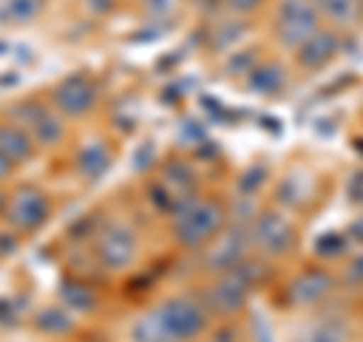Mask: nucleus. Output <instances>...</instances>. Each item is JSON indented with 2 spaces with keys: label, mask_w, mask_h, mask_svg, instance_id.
<instances>
[{
  "label": "nucleus",
  "mask_w": 363,
  "mask_h": 342,
  "mask_svg": "<svg viewBox=\"0 0 363 342\" xmlns=\"http://www.w3.org/2000/svg\"><path fill=\"white\" fill-rule=\"evenodd\" d=\"M136 252V243H133V233L128 231L124 224H112L106 227L104 233H100L97 239V255L100 260H104L106 267H124V264H130V258Z\"/></svg>",
  "instance_id": "nucleus-8"
},
{
  "label": "nucleus",
  "mask_w": 363,
  "mask_h": 342,
  "mask_svg": "<svg viewBox=\"0 0 363 342\" xmlns=\"http://www.w3.org/2000/svg\"><path fill=\"white\" fill-rule=\"evenodd\" d=\"M4 212H6V194L0 191V215H4Z\"/></svg>",
  "instance_id": "nucleus-17"
},
{
  "label": "nucleus",
  "mask_w": 363,
  "mask_h": 342,
  "mask_svg": "<svg viewBox=\"0 0 363 342\" xmlns=\"http://www.w3.org/2000/svg\"><path fill=\"white\" fill-rule=\"evenodd\" d=\"M339 52V37L333 31H318L315 37H309L300 45V64H306L309 70H321L324 64H330Z\"/></svg>",
  "instance_id": "nucleus-9"
},
{
  "label": "nucleus",
  "mask_w": 363,
  "mask_h": 342,
  "mask_svg": "<svg viewBox=\"0 0 363 342\" xmlns=\"http://www.w3.org/2000/svg\"><path fill=\"white\" fill-rule=\"evenodd\" d=\"M94 104H97V88L85 76L64 79L58 91H55V106H58L64 116H82V112H88Z\"/></svg>",
  "instance_id": "nucleus-6"
},
{
  "label": "nucleus",
  "mask_w": 363,
  "mask_h": 342,
  "mask_svg": "<svg viewBox=\"0 0 363 342\" xmlns=\"http://www.w3.org/2000/svg\"><path fill=\"white\" fill-rule=\"evenodd\" d=\"M224 221V212L218 203H191L176 215V239H182V246H206L209 239L218 233V227Z\"/></svg>",
  "instance_id": "nucleus-3"
},
{
  "label": "nucleus",
  "mask_w": 363,
  "mask_h": 342,
  "mask_svg": "<svg viewBox=\"0 0 363 342\" xmlns=\"http://www.w3.org/2000/svg\"><path fill=\"white\" fill-rule=\"evenodd\" d=\"M252 236H255V246L260 248V252L272 258V255H281L291 246L294 227H291L288 219H281V215L267 212V215H260V221H257Z\"/></svg>",
  "instance_id": "nucleus-7"
},
{
  "label": "nucleus",
  "mask_w": 363,
  "mask_h": 342,
  "mask_svg": "<svg viewBox=\"0 0 363 342\" xmlns=\"http://www.w3.org/2000/svg\"><path fill=\"white\" fill-rule=\"evenodd\" d=\"M13 170H16V164L13 161H9V158L4 155V152H0V182H4L9 173H13Z\"/></svg>",
  "instance_id": "nucleus-14"
},
{
  "label": "nucleus",
  "mask_w": 363,
  "mask_h": 342,
  "mask_svg": "<svg viewBox=\"0 0 363 342\" xmlns=\"http://www.w3.org/2000/svg\"><path fill=\"white\" fill-rule=\"evenodd\" d=\"M85 4H88L91 9H109V6H112V0H85Z\"/></svg>",
  "instance_id": "nucleus-16"
},
{
  "label": "nucleus",
  "mask_w": 363,
  "mask_h": 342,
  "mask_svg": "<svg viewBox=\"0 0 363 342\" xmlns=\"http://www.w3.org/2000/svg\"><path fill=\"white\" fill-rule=\"evenodd\" d=\"M315 6L336 28H354L363 21V0H315Z\"/></svg>",
  "instance_id": "nucleus-11"
},
{
  "label": "nucleus",
  "mask_w": 363,
  "mask_h": 342,
  "mask_svg": "<svg viewBox=\"0 0 363 342\" xmlns=\"http://www.w3.org/2000/svg\"><path fill=\"white\" fill-rule=\"evenodd\" d=\"M152 321L169 342L188 339V336L200 333L203 324H206V309H203L194 297H176V300L164 303L161 309L152 315Z\"/></svg>",
  "instance_id": "nucleus-2"
},
{
  "label": "nucleus",
  "mask_w": 363,
  "mask_h": 342,
  "mask_svg": "<svg viewBox=\"0 0 363 342\" xmlns=\"http://www.w3.org/2000/svg\"><path fill=\"white\" fill-rule=\"evenodd\" d=\"M321 31V13H318L315 0H281L276 9V37L300 49V45Z\"/></svg>",
  "instance_id": "nucleus-1"
},
{
  "label": "nucleus",
  "mask_w": 363,
  "mask_h": 342,
  "mask_svg": "<svg viewBox=\"0 0 363 342\" xmlns=\"http://www.w3.org/2000/svg\"><path fill=\"white\" fill-rule=\"evenodd\" d=\"M351 272H354V279L363 282V252L354 258V264H351Z\"/></svg>",
  "instance_id": "nucleus-15"
},
{
  "label": "nucleus",
  "mask_w": 363,
  "mask_h": 342,
  "mask_svg": "<svg viewBox=\"0 0 363 342\" xmlns=\"http://www.w3.org/2000/svg\"><path fill=\"white\" fill-rule=\"evenodd\" d=\"M212 303L218 306V309H236L242 300H245V288L242 285H236V282H230V279H224V282H218L212 288Z\"/></svg>",
  "instance_id": "nucleus-12"
},
{
  "label": "nucleus",
  "mask_w": 363,
  "mask_h": 342,
  "mask_svg": "<svg viewBox=\"0 0 363 342\" xmlns=\"http://www.w3.org/2000/svg\"><path fill=\"white\" fill-rule=\"evenodd\" d=\"M16 121L30 133V140L37 145H52L64 136L61 118L49 106L37 104V100H25L21 106H16Z\"/></svg>",
  "instance_id": "nucleus-5"
},
{
  "label": "nucleus",
  "mask_w": 363,
  "mask_h": 342,
  "mask_svg": "<svg viewBox=\"0 0 363 342\" xmlns=\"http://www.w3.org/2000/svg\"><path fill=\"white\" fill-rule=\"evenodd\" d=\"M264 0H227V6L233 9V13H240V16H245V13H252V9H257Z\"/></svg>",
  "instance_id": "nucleus-13"
},
{
  "label": "nucleus",
  "mask_w": 363,
  "mask_h": 342,
  "mask_svg": "<svg viewBox=\"0 0 363 342\" xmlns=\"http://www.w3.org/2000/svg\"><path fill=\"white\" fill-rule=\"evenodd\" d=\"M33 149H37V143L30 140V133L21 128L18 121H4L0 124V152H4L16 167L30 161Z\"/></svg>",
  "instance_id": "nucleus-10"
},
{
  "label": "nucleus",
  "mask_w": 363,
  "mask_h": 342,
  "mask_svg": "<svg viewBox=\"0 0 363 342\" xmlns=\"http://www.w3.org/2000/svg\"><path fill=\"white\" fill-rule=\"evenodd\" d=\"M52 203L43 191L37 188H18L13 194V200H6V221L9 227H16L18 233H30L49 219Z\"/></svg>",
  "instance_id": "nucleus-4"
}]
</instances>
